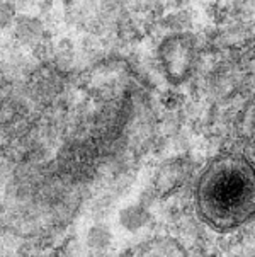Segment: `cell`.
I'll list each match as a JSON object with an SVG mask.
<instances>
[{
    "instance_id": "2",
    "label": "cell",
    "mask_w": 255,
    "mask_h": 257,
    "mask_svg": "<svg viewBox=\"0 0 255 257\" xmlns=\"http://www.w3.org/2000/svg\"><path fill=\"white\" fill-rule=\"evenodd\" d=\"M14 43L21 46L36 48L43 43V26L36 17H17L14 19Z\"/></svg>"
},
{
    "instance_id": "1",
    "label": "cell",
    "mask_w": 255,
    "mask_h": 257,
    "mask_svg": "<svg viewBox=\"0 0 255 257\" xmlns=\"http://www.w3.org/2000/svg\"><path fill=\"white\" fill-rule=\"evenodd\" d=\"M199 218L230 232L255 218V167L240 155H221L202 171L196 187Z\"/></svg>"
}]
</instances>
